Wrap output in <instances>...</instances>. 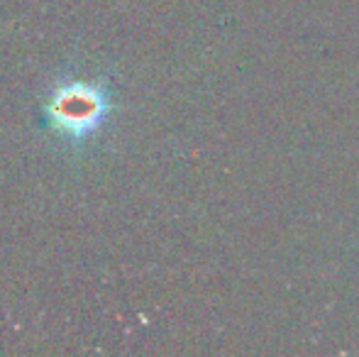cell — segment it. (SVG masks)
<instances>
[{"label":"cell","instance_id":"obj_1","mask_svg":"<svg viewBox=\"0 0 359 357\" xmlns=\"http://www.w3.org/2000/svg\"><path fill=\"white\" fill-rule=\"evenodd\" d=\"M113 110L115 95L108 76H64L49 86L39 105V128L69 152H83L103 133Z\"/></svg>","mask_w":359,"mask_h":357}]
</instances>
